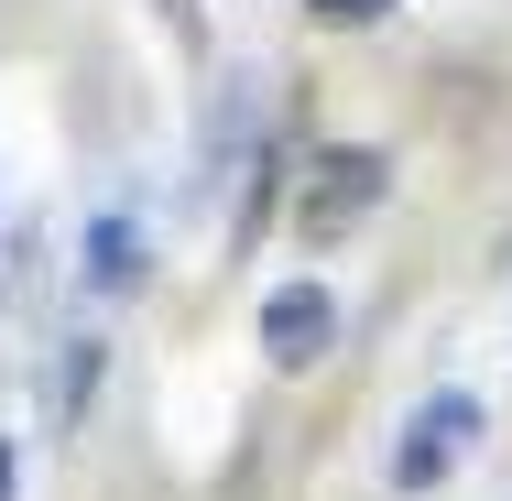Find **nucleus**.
Masks as SVG:
<instances>
[{
    "instance_id": "f257e3e1",
    "label": "nucleus",
    "mask_w": 512,
    "mask_h": 501,
    "mask_svg": "<svg viewBox=\"0 0 512 501\" xmlns=\"http://www.w3.org/2000/svg\"><path fill=\"white\" fill-rule=\"evenodd\" d=\"M382 197H393V153H382V142H316L306 186H295V229H306V240H338V229H360Z\"/></svg>"
},
{
    "instance_id": "f03ea898",
    "label": "nucleus",
    "mask_w": 512,
    "mask_h": 501,
    "mask_svg": "<svg viewBox=\"0 0 512 501\" xmlns=\"http://www.w3.org/2000/svg\"><path fill=\"white\" fill-rule=\"evenodd\" d=\"M480 425H491V414H480L469 393H425L404 414V436H393V491H436V480L480 447Z\"/></svg>"
},
{
    "instance_id": "7ed1b4c3",
    "label": "nucleus",
    "mask_w": 512,
    "mask_h": 501,
    "mask_svg": "<svg viewBox=\"0 0 512 501\" xmlns=\"http://www.w3.org/2000/svg\"><path fill=\"white\" fill-rule=\"evenodd\" d=\"M338 349V295L327 284H273L262 295V360L273 371H316Z\"/></svg>"
},
{
    "instance_id": "20e7f679",
    "label": "nucleus",
    "mask_w": 512,
    "mask_h": 501,
    "mask_svg": "<svg viewBox=\"0 0 512 501\" xmlns=\"http://www.w3.org/2000/svg\"><path fill=\"white\" fill-rule=\"evenodd\" d=\"M142 262H153L142 218H131V207H109L99 229H88V284H99V295H131V284H142Z\"/></svg>"
},
{
    "instance_id": "39448f33",
    "label": "nucleus",
    "mask_w": 512,
    "mask_h": 501,
    "mask_svg": "<svg viewBox=\"0 0 512 501\" xmlns=\"http://www.w3.org/2000/svg\"><path fill=\"white\" fill-rule=\"evenodd\" d=\"M88 382H99V338H66V371L44 382V403H55V425H77V414H88Z\"/></svg>"
},
{
    "instance_id": "423d86ee",
    "label": "nucleus",
    "mask_w": 512,
    "mask_h": 501,
    "mask_svg": "<svg viewBox=\"0 0 512 501\" xmlns=\"http://www.w3.org/2000/svg\"><path fill=\"white\" fill-rule=\"evenodd\" d=\"M316 22H327V33H360V22H382V11H393V0H306Z\"/></svg>"
},
{
    "instance_id": "0eeeda50",
    "label": "nucleus",
    "mask_w": 512,
    "mask_h": 501,
    "mask_svg": "<svg viewBox=\"0 0 512 501\" xmlns=\"http://www.w3.org/2000/svg\"><path fill=\"white\" fill-rule=\"evenodd\" d=\"M22 491V458H11V436H0V501Z\"/></svg>"
}]
</instances>
